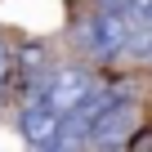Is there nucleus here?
<instances>
[{"label":"nucleus","mask_w":152,"mask_h":152,"mask_svg":"<svg viewBox=\"0 0 152 152\" xmlns=\"http://www.w3.org/2000/svg\"><path fill=\"white\" fill-rule=\"evenodd\" d=\"M90 94H94V76H90V72H81V67H58V72L45 76V90H40L36 99H45V103L67 121Z\"/></svg>","instance_id":"f03ea898"},{"label":"nucleus","mask_w":152,"mask_h":152,"mask_svg":"<svg viewBox=\"0 0 152 152\" xmlns=\"http://www.w3.org/2000/svg\"><path fill=\"white\" fill-rule=\"evenodd\" d=\"M9 72H14V67H9V49H5V40H0V85L9 81Z\"/></svg>","instance_id":"20e7f679"},{"label":"nucleus","mask_w":152,"mask_h":152,"mask_svg":"<svg viewBox=\"0 0 152 152\" xmlns=\"http://www.w3.org/2000/svg\"><path fill=\"white\" fill-rule=\"evenodd\" d=\"M130 27H134L130 18L94 9V18H85V23H81V36H76V45H81L90 58H116V54H125V36H130Z\"/></svg>","instance_id":"f257e3e1"},{"label":"nucleus","mask_w":152,"mask_h":152,"mask_svg":"<svg viewBox=\"0 0 152 152\" xmlns=\"http://www.w3.org/2000/svg\"><path fill=\"white\" fill-rule=\"evenodd\" d=\"M18 130H23V139H27V148H31V152H45V148L58 139L63 116H58L45 99H27V103L18 107Z\"/></svg>","instance_id":"7ed1b4c3"}]
</instances>
